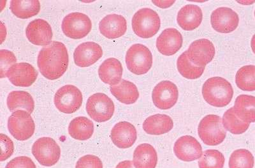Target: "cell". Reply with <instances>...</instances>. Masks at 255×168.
Masks as SVG:
<instances>
[{"instance_id": "obj_1", "label": "cell", "mask_w": 255, "mask_h": 168, "mask_svg": "<svg viewBox=\"0 0 255 168\" xmlns=\"http://www.w3.org/2000/svg\"><path fill=\"white\" fill-rule=\"evenodd\" d=\"M69 57L67 47L60 42H52L41 49L37 65L41 74L49 80L60 78L68 69Z\"/></svg>"}, {"instance_id": "obj_2", "label": "cell", "mask_w": 255, "mask_h": 168, "mask_svg": "<svg viewBox=\"0 0 255 168\" xmlns=\"http://www.w3.org/2000/svg\"><path fill=\"white\" fill-rule=\"evenodd\" d=\"M204 99L210 105L222 108L229 105L234 95L233 88L226 79L214 77L207 79L202 87Z\"/></svg>"}, {"instance_id": "obj_3", "label": "cell", "mask_w": 255, "mask_h": 168, "mask_svg": "<svg viewBox=\"0 0 255 168\" xmlns=\"http://www.w3.org/2000/svg\"><path fill=\"white\" fill-rule=\"evenodd\" d=\"M160 18L155 11L151 8L138 10L132 19V28L138 37L149 38L153 37L160 28Z\"/></svg>"}, {"instance_id": "obj_4", "label": "cell", "mask_w": 255, "mask_h": 168, "mask_svg": "<svg viewBox=\"0 0 255 168\" xmlns=\"http://www.w3.org/2000/svg\"><path fill=\"white\" fill-rule=\"evenodd\" d=\"M198 132L202 142L209 146H216L222 144L227 136L222 119L215 115L204 117L200 122Z\"/></svg>"}, {"instance_id": "obj_5", "label": "cell", "mask_w": 255, "mask_h": 168, "mask_svg": "<svg viewBox=\"0 0 255 168\" xmlns=\"http://www.w3.org/2000/svg\"><path fill=\"white\" fill-rule=\"evenodd\" d=\"M128 69L136 75L146 74L152 65L151 52L146 46L136 44L131 45L126 54Z\"/></svg>"}, {"instance_id": "obj_6", "label": "cell", "mask_w": 255, "mask_h": 168, "mask_svg": "<svg viewBox=\"0 0 255 168\" xmlns=\"http://www.w3.org/2000/svg\"><path fill=\"white\" fill-rule=\"evenodd\" d=\"M8 129L15 139L28 140L35 133V122L30 113L24 110H17L9 117Z\"/></svg>"}, {"instance_id": "obj_7", "label": "cell", "mask_w": 255, "mask_h": 168, "mask_svg": "<svg viewBox=\"0 0 255 168\" xmlns=\"http://www.w3.org/2000/svg\"><path fill=\"white\" fill-rule=\"evenodd\" d=\"M86 111L95 121L102 123L113 117L115 111V104L108 95L97 93L90 97L86 104Z\"/></svg>"}, {"instance_id": "obj_8", "label": "cell", "mask_w": 255, "mask_h": 168, "mask_svg": "<svg viewBox=\"0 0 255 168\" xmlns=\"http://www.w3.org/2000/svg\"><path fill=\"white\" fill-rule=\"evenodd\" d=\"M32 154L38 162L44 167L55 165L60 160V147L51 138L43 137L36 140L32 147Z\"/></svg>"}, {"instance_id": "obj_9", "label": "cell", "mask_w": 255, "mask_h": 168, "mask_svg": "<svg viewBox=\"0 0 255 168\" xmlns=\"http://www.w3.org/2000/svg\"><path fill=\"white\" fill-rule=\"evenodd\" d=\"M54 104L61 112L72 114L76 112L83 104V95L76 86L65 85L57 91L54 96Z\"/></svg>"}, {"instance_id": "obj_10", "label": "cell", "mask_w": 255, "mask_h": 168, "mask_svg": "<svg viewBox=\"0 0 255 168\" xmlns=\"http://www.w3.org/2000/svg\"><path fill=\"white\" fill-rule=\"evenodd\" d=\"M63 32L73 39L86 37L92 29V22L87 15L73 12L66 15L62 22Z\"/></svg>"}, {"instance_id": "obj_11", "label": "cell", "mask_w": 255, "mask_h": 168, "mask_svg": "<svg viewBox=\"0 0 255 168\" xmlns=\"http://www.w3.org/2000/svg\"><path fill=\"white\" fill-rule=\"evenodd\" d=\"M178 97L176 85L169 81H163L158 83L152 94L154 105L163 110L172 108L176 104Z\"/></svg>"}, {"instance_id": "obj_12", "label": "cell", "mask_w": 255, "mask_h": 168, "mask_svg": "<svg viewBox=\"0 0 255 168\" xmlns=\"http://www.w3.org/2000/svg\"><path fill=\"white\" fill-rule=\"evenodd\" d=\"M215 47L210 40H195L190 45L187 52L188 57L193 64L205 67L210 63L215 56Z\"/></svg>"}, {"instance_id": "obj_13", "label": "cell", "mask_w": 255, "mask_h": 168, "mask_svg": "<svg viewBox=\"0 0 255 168\" xmlns=\"http://www.w3.org/2000/svg\"><path fill=\"white\" fill-rule=\"evenodd\" d=\"M6 77L13 85L28 87L35 82L38 72L29 63H15L8 69Z\"/></svg>"}, {"instance_id": "obj_14", "label": "cell", "mask_w": 255, "mask_h": 168, "mask_svg": "<svg viewBox=\"0 0 255 168\" xmlns=\"http://www.w3.org/2000/svg\"><path fill=\"white\" fill-rule=\"evenodd\" d=\"M239 22L238 13L230 8H218L211 14L212 26L218 32L231 33L238 28Z\"/></svg>"}, {"instance_id": "obj_15", "label": "cell", "mask_w": 255, "mask_h": 168, "mask_svg": "<svg viewBox=\"0 0 255 168\" xmlns=\"http://www.w3.org/2000/svg\"><path fill=\"white\" fill-rule=\"evenodd\" d=\"M174 151L177 158L186 162L199 160L202 156V148L195 138L182 136L175 143Z\"/></svg>"}, {"instance_id": "obj_16", "label": "cell", "mask_w": 255, "mask_h": 168, "mask_svg": "<svg viewBox=\"0 0 255 168\" xmlns=\"http://www.w3.org/2000/svg\"><path fill=\"white\" fill-rule=\"evenodd\" d=\"M103 55V50L97 43L87 42L77 47L74 53L76 65L80 67H87L94 64Z\"/></svg>"}, {"instance_id": "obj_17", "label": "cell", "mask_w": 255, "mask_h": 168, "mask_svg": "<svg viewBox=\"0 0 255 168\" xmlns=\"http://www.w3.org/2000/svg\"><path fill=\"white\" fill-rule=\"evenodd\" d=\"M26 35L29 42L36 45H48L52 39L51 25L44 19H37L29 22L26 29Z\"/></svg>"}, {"instance_id": "obj_18", "label": "cell", "mask_w": 255, "mask_h": 168, "mask_svg": "<svg viewBox=\"0 0 255 168\" xmlns=\"http://www.w3.org/2000/svg\"><path fill=\"white\" fill-rule=\"evenodd\" d=\"M137 133L135 127L128 122L116 124L111 131V140L120 149H128L135 144Z\"/></svg>"}, {"instance_id": "obj_19", "label": "cell", "mask_w": 255, "mask_h": 168, "mask_svg": "<svg viewBox=\"0 0 255 168\" xmlns=\"http://www.w3.org/2000/svg\"><path fill=\"white\" fill-rule=\"evenodd\" d=\"M183 42V37L177 29L168 28L157 38L156 47L163 55L172 56L181 48Z\"/></svg>"}, {"instance_id": "obj_20", "label": "cell", "mask_w": 255, "mask_h": 168, "mask_svg": "<svg viewBox=\"0 0 255 168\" xmlns=\"http://www.w3.org/2000/svg\"><path fill=\"white\" fill-rule=\"evenodd\" d=\"M100 33L109 39H115L124 35L127 30V20L122 15L109 14L100 22Z\"/></svg>"}, {"instance_id": "obj_21", "label": "cell", "mask_w": 255, "mask_h": 168, "mask_svg": "<svg viewBox=\"0 0 255 168\" xmlns=\"http://www.w3.org/2000/svg\"><path fill=\"white\" fill-rule=\"evenodd\" d=\"M203 18L202 11L199 6L187 4L179 10L177 14V23L184 30L191 31L197 28Z\"/></svg>"}, {"instance_id": "obj_22", "label": "cell", "mask_w": 255, "mask_h": 168, "mask_svg": "<svg viewBox=\"0 0 255 168\" xmlns=\"http://www.w3.org/2000/svg\"><path fill=\"white\" fill-rule=\"evenodd\" d=\"M123 71L124 69L120 61L118 59L111 58L107 59L100 66L99 75L104 83L115 86L122 81Z\"/></svg>"}, {"instance_id": "obj_23", "label": "cell", "mask_w": 255, "mask_h": 168, "mask_svg": "<svg viewBox=\"0 0 255 168\" xmlns=\"http://www.w3.org/2000/svg\"><path fill=\"white\" fill-rule=\"evenodd\" d=\"M174 126L169 116L157 114L148 117L143 124L145 133L151 135H161L172 130Z\"/></svg>"}, {"instance_id": "obj_24", "label": "cell", "mask_w": 255, "mask_h": 168, "mask_svg": "<svg viewBox=\"0 0 255 168\" xmlns=\"http://www.w3.org/2000/svg\"><path fill=\"white\" fill-rule=\"evenodd\" d=\"M133 165L136 168H155L158 156L154 148L149 144H141L133 154Z\"/></svg>"}, {"instance_id": "obj_25", "label": "cell", "mask_w": 255, "mask_h": 168, "mask_svg": "<svg viewBox=\"0 0 255 168\" xmlns=\"http://www.w3.org/2000/svg\"><path fill=\"white\" fill-rule=\"evenodd\" d=\"M110 90L118 101L125 104H134L139 97V92L135 84L125 79L117 85L111 86Z\"/></svg>"}, {"instance_id": "obj_26", "label": "cell", "mask_w": 255, "mask_h": 168, "mask_svg": "<svg viewBox=\"0 0 255 168\" xmlns=\"http://www.w3.org/2000/svg\"><path fill=\"white\" fill-rule=\"evenodd\" d=\"M6 103L11 112L23 110L32 113L35 109V102L33 97L24 91H13L10 92L6 99Z\"/></svg>"}, {"instance_id": "obj_27", "label": "cell", "mask_w": 255, "mask_h": 168, "mask_svg": "<svg viewBox=\"0 0 255 168\" xmlns=\"http://www.w3.org/2000/svg\"><path fill=\"white\" fill-rule=\"evenodd\" d=\"M239 119L247 123L255 122V97L241 95L238 97L234 107Z\"/></svg>"}, {"instance_id": "obj_28", "label": "cell", "mask_w": 255, "mask_h": 168, "mask_svg": "<svg viewBox=\"0 0 255 168\" xmlns=\"http://www.w3.org/2000/svg\"><path fill=\"white\" fill-rule=\"evenodd\" d=\"M68 133L75 140L86 141L92 138L94 133V124L88 118L77 117L70 122Z\"/></svg>"}, {"instance_id": "obj_29", "label": "cell", "mask_w": 255, "mask_h": 168, "mask_svg": "<svg viewBox=\"0 0 255 168\" xmlns=\"http://www.w3.org/2000/svg\"><path fill=\"white\" fill-rule=\"evenodd\" d=\"M11 12L20 19H29L40 12V3L38 0H13L11 1Z\"/></svg>"}, {"instance_id": "obj_30", "label": "cell", "mask_w": 255, "mask_h": 168, "mask_svg": "<svg viewBox=\"0 0 255 168\" xmlns=\"http://www.w3.org/2000/svg\"><path fill=\"white\" fill-rule=\"evenodd\" d=\"M179 73L186 79H196L203 74L205 67H198L189 60L187 52H184L178 58L177 62Z\"/></svg>"}, {"instance_id": "obj_31", "label": "cell", "mask_w": 255, "mask_h": 168, "mask_svg": "<svg viewBox=\"0 0 255 168\" xmlns=\"http://www.w3.org/2000/svg\"><path fill=\"white\" fill-rule=\"evenodd\" d=\"M222 122L225 129L234 135H241L245 133L250 127V123L239 119L234 108L229 109L225 113Z\"/></svg>"}, {"instance_id": "obj_32", "label": "cell", "mask_w": 255, "mask_h": 168, "mask_svg": "<svg viewBox=\"0 0 255 168\" xmlns=\"http://www.w3.org/2000/svg\"><path fill=\"white\" fill-rule=\"evenodd\" d=\"M236 83L238 88L243 91L255 90V66L247 65L241 68L237 72Z\"/></svg>"}, {"instance_id": "obj_33", "label": "cell", "mask_w": 255, "mask_h": 168, "mask_svg": "<svg viewBox=\"0 0 255 168\" xmlns=\"http://www.w3.org/2000/svg\"><path fill=\"white\" fill-rule=\"evenodd\" d=\"M254 157L248 150L239 149L232 154L229 161L230 168H254Z\"/></svg>"}, {"instance_id": "obj_34", "label": "cell", "mask_w": 255, "mask_h": 168, "mask_svg": "<svg viewBox=\"0 0 255 168\" xmlns=\"http://www.w3.org/2000/svg\"><path fill=\"white\" fill-rule=\"evenodd\" d=\"M224 164V156L216 150L205 151L199 161L200 168H223Z\"/></svg>"}, {"instance_id": "obj_35", "label": "cell", "mask_w": 255, "mask_h": 168, "mask_svg": "<svg viewBox=\"0 0 255 168\" xmlns=\"http://www.w3.org/2000/svg\"><path fill=\"white\" fill-rule=\"evenodd\" d=\"M0 57H1V78L6 77V72L12 65L15 64L17 58L12 52L8 50L2 49L0 51Z\"/></svg>"}, {"instance_id": "obj_36", "label": "cell", "mask_w": 255, "mask_h": 168, "mask_svg": "<svg viewBox=\"0 0 255 168\" xmlns=\"http://www.w3.org/2000/svg\"><path fill=\"white\" fill-rule=\"evenodd\" d=\"M0 141H1V157L0 161L8 160L12 156L14 151V146L13 142L8 136L1 134L0 135Z\"/></svg>"}, {"instance_id": "obj_37", "label": "cell", "mask_w": 255, "mask_h": 168, "mask_svg": "<svg viewBox=\"0 0 255 168\" xmlns=\"http://www.w3.org/2000/svg\"><path fill=\"white\" fill-rule=\"evenodd\" d=\"M76 168H103V163L97 156H84L77 161Z\"/></svg>"}, {"instance_id": "obj_38", "label": "cell", "mask_w": 255, "mask_h": 168, "mask_svg": "<svg viewBox=\"0 0 255 168\" xmlns=\"http://www.w3.org/2000/svg\"><path fill=\"white\" fill-rule=\"evenodd\" d=\"M5 168H36L35 163L28 157H17L11 160Z\"/></svg>"}, {"instance_id": "obj_39", "label": "cell", "mask_w": 255, "mask_h": 168, "mask_svg": "<svg viewBox=\"0 0 255 168\" xmlns=\"http://www.w3.org/2000/svg\"><path fill=\"white\" fill-rule=\"evenodd\" d=\"M116 168H136L131 161H125L118 165Z\"/></svg>"}, {"instance_id": "obj_40", "label": "cell", "mask_w": 255, "mask_h": 168, "mask_svg": "<svg viewBox=\"0 0 255 168\" xmlns=\"http://www.w3.org/2000/svg\"><path fill=\"white\" fill-rule=\"evenodd\" d=\"M251 45L253 51H254V53L255 54V34L252 38Z\"/></svg>"}, {"instance_id": "obj_41", "label": "cell", "mask_w": 255, "mask_h": 168, "mask_svg": "<svg viewBox=\"0 0 255 168\" xmlns=\"http://www.w3.org/2000/svg\"></svg>"}]
</instances>
